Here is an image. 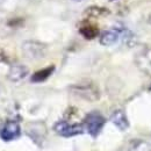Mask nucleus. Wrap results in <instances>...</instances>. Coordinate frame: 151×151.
<instances>
[{"label":"nucleus","mask_w":151,"mask_h":151,"mask_svg":"<svg viewBox=\"0 0 151 151\" xmlns=\"http://www.w3.org/2000/svg\"><path fill=\"white\" fill-rule=\"evenodd\" d=\"M70 90L76 96H78L80 99H84L86 101L93 102V101L99 100V98H100V91H99L98 86L92 81L78 83L73 86H71Z\"/></svg>","instance_id":"nucleus-1"},{"label":"nucleus","mask_w":151,"mask_h":151,"mask_svg":"<svg viewBox=\"0 0 151 151\" xmlns=\"http://www.w3.org/2000/svg\"><path fill=\"white\" fill-rule=\"evenodd\" d=\"M21 50L23 56L32 60H38L41 58H44L48 54V45L40 42V41H24L21 45Z\"/></svg>","instance_id":"nucleus-2"},{"label":"nucleus","mask_w":151,"mask_h":151,"mask_svg":"<svg viewBox=\"0 0 151 151\" xmlns=\"http://www.w3.org/2000/svg\"><path fill=\"white\" fill-rule=\"evenodd\" d=\"M105 122H106L105 117L99 112H91L90 114H87L86 117H85L84 127L86 128L87 132L92 137H96L100 134L101 129L104 128Z\"/></svg>","instance_id":"nucleus-3"},{"label":"nucleus","mask_w":151,"mask_h":151,"mask_svg":"<svg viewBox=\"0 0 151 151\" xmlns=\"http://www.w3.org/2000/svg\"><path fill=\"white\" fill-rule=\"evenodd\" d=\"M135 63L141 71L151 76V47H144L135 56Z\"/></svg>","instance_id":"nucleus-4"},{"label":"nucleus","mask_w":151,"mask_h":151,"mask_svg":"<svg viewBox=\"0 0 151 151\" xmlns=\"http://www.w3.org/2000/svg\"><path fill=\"white\" fill-rule=\"evenodd\" d=\"M55 132L64 137H72L76 135H80L84 132L83 124H70L66 121H59L54 127Z\"/></svg>","instance_id":"nucleus-5"},{"label":"nucleus","mask_w":151,"mask_h":151,"mask_svg":"<svg viewBox=\"0 0 151 151\" xmlns=\"http://www.w3.org/2000/svg\"><path fill=\"white\" fill-rule=\"evenodd\" d=\"M20 135H21V128H20L19 123L15 121L6 122V124L0 132V137L6 142L17 139Z\"/></svg>","instance_id":"nucleus-6"},{"label":"nucleus","mask_w":151,"mask_h":151,"mask_svg":"<svg viewBox=\"0 0 151 151\" xmlns=\"http://www.w3.org/2000/svg\"><path fill=\"white\" fill-rule=\"evenodd\" d=\"M122 32L123 28H111L108 30H105L101 33L100 35V44L108 47V45H113L117 42V40L122 36Z\"/></svg>","instance_id":"nucleus-7"},{"label":"nucleus","mask_w":151,"mask_h":151,"mask_svg":"<svg viewBox=\"0 0 151 151\" xmlns=\"http://www.w3.org/2000/svg\"><path fill=\"white\" fill-rule=\"evenodd\" d=\"M29 70L27 66L24 65H21V64H14L9 68L8 70V73H7V78L11 80V81H20L22 80L23 78H26L27 75H28Z\"/></svg>","instance_id":"nucleus-8"},{"label":"nucleus","mask_w":151,"mask_h":151,"mask_svg":"<svg viewBox=\"0 0 151 151\" xmlns=\"http://www.w3.org/2000/svg\"><path fill=\"white\" fill-rule=\"evenodd\" d=\"M111 121H112V123H113L114 126H115L117 129H120L121 132H124V130H127V129L129 128L128 117H127L126 113H124L123 111H121V109H117V111H115V112L112 114Z\"/></svg>","instance_id":"nucleus-9"},{"label":"nucleus","mask_w":151,"mask_h":151,"mask_svg":"<svg viewBox=\"0 0 151 151\" xmlns=\"http://www.w3.org/2000/svg\"><path fill=\"white\" fill-rule=\"evenodd\" d=\"M128 151H151V143L142 138H134L128 143Z\"/></svg>","instance_id":"nucleus-10"},{"label":"nucleus","mask_w":151,"mask_h":151,"mask_svg":"<svg viewBox=\"0 0 151 151\" xmlns=\"http://www.w3.org/2000/svg\"><path fill=\"white\" fill-rule=\"evenodd\" d=\"M79 33L86 38V40H93L94 37L98 36L99 29H98V27L94 26V24L88 23V22H87V23L85 22V23H83V24L80 26Z\"/></svg>","instance_id":"nucleus-11"},{"label":"nucleus","mask_w":151,"mask_h":151,"mask_svg":"<svg viewBox=\"0 0 151 151\" xmlns=\"http://www.w3.org/2000/svg\"><path fill=\"white\" fill-rule=\"evenodd\" d=\"M84 14L87 17V18H101V17H106L109 14V9L105 8V7H101V6H90L87 7L85 11H84Z\"/></svg>","instance_id":"nucleus-12"},{"label":"nucleus","mask_w":151,"mask_h":151,"mask_svg":"<svg viewBox=\"0 0 151 151\" xmlns=\"http://www.w3.org/2000/svg\"><path fill=\"white\" fill-rule=\"evenodd\" d=\"M54 70H55L54 65L44 68L42 70H38V71H36L34 75L32 76V81L33 83H43V81H45L50 76L52 75Z\"/></svg>","instance_id":"nucleus-13"},{"label":"nucleus","mask_w":151,"mask_h":151,"mask_svg":"<svg viewBox=\"0 0 151 151\" xmlns=\"http://www.w3.org/2000/svg\"><path fill=\"white\" fill-rule=\"evenodd\" d=\"M36 126H35V123L32 126V129H28V135L36 142V139L40 138V139H42L43 137H44V134H45V130H44V127L41 129V130H37L38 128H35Z\"/></svg>","instance_id":"nucleus-14"},{"label":"nucleus","mask_w":151,"mask_h":151,"mask_svg":"<svg viewBox=\"0 0 151 151\" xmlns=\"http://www.w3.org/2000/svg\"><path fill=\"white\" fill-rule=\"evenodd\" d=\"M4 59V52L0 50V60H2Z\"/></svg>","instance_id":"nucleus-15"},{"label":"nucleus","mask_w":151,"mask_h":151,"mask_svg":"<svg viewBox=\"0 0 151 151\" xmlns=\"http://www.w3.org/2000/svg\"><path fill=\"white\" fill-rule=\"evenodd\" d=\"M111 1H114V0H111Z\"/></svg>","instance_id":"nucleus-16"}]
</instances>
